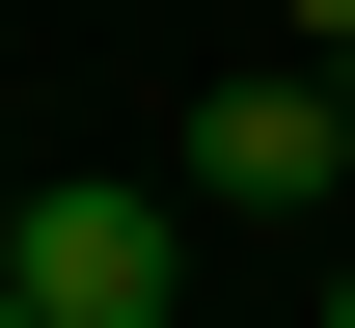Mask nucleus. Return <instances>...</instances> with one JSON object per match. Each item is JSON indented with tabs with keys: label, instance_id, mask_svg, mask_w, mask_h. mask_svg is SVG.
<instances>
[{
	"label": "nucleus",
	"instance_id": "7ed1b4c3",
	"mask_svg": "<svg viewBox=\"0 0 355 328\" xmlns=\"http://www.w3.org/2000/svg\"><path fill=\"white\" fill-rule=\"evenodd\" d=\"M273 28H301V55H328V83H355V0H273Z\"/></svg>",
	"mask_w": 355,
	"mask_h": 328
},
{
	"label": "nucleus",
	"instance_id": "f257e3e1",
	"mask_svg": "<svg viewBox=\"0 0 355 328\" xmlns=\"http://www.w3.org/2000/svg\"><path fill=\"white\" fill-rule=\"evenodd\" d=\"M0 301H28V328H164V301H191V191L28 164V191H0Z\"/></svg>",
	"mask_w": 355,
	"mask_h": 328
},
{
	"label": "nucleus",
	"instance_id": "20e7f679",
	"mask_svg": "<svg viewBox=\"0 0 355 328\" xmlns=\"http://www.w3.org/2000/svg\"><path fill=\"white\" fill-rule=\"evenodd\" d=\"M328 328H355V274H328Z\"/></svg>",
	"mask_w": 355,
	"mask_h": 328
},
{
	"label": "nucleus",
	"instance_id": "39448f33",
	"mask_svg": "<svg viewBox=\"0 0 355 328\" xmlns=\"http://www.w3.org/2000/svg\"><path fill=\"white\" fill-rule=\"evenodd\" d=\"M0 328H28V301H0Z\"/></svg>",
	"mask_w": 355,
	"mask_h": 328
},
{
	"label": "nucleus",
	"instance_id": "f03ea898",
	"mask_svg": "<svg viewBox=\"0 0 355 328\" xmlns=\"http://www.w3.org/2000/svg\"><path fill=\"white\" fill-rule=\"evenodd\" d=\"M164 191H191V219H328V191H355V83H328V55H246V83L164 137Z\"/></svg>",
	"mask_w": 355,
	"mask_h": 328
}]
</instances>
